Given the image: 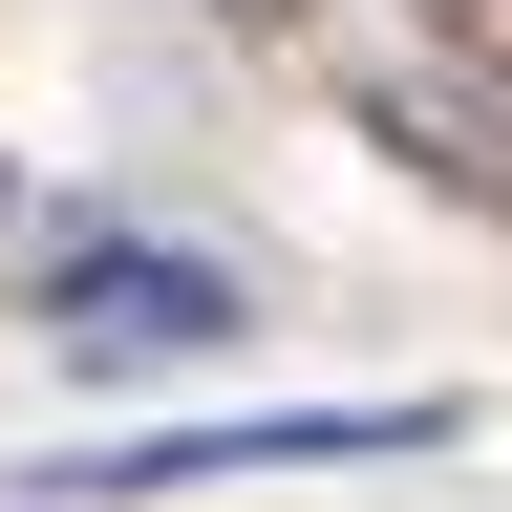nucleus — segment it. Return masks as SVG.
<instances>
[{"label":"nucleus","mask_w":512,"mask_h":512,"mask_svg":"<svg viewBox=\"0 0 512 512\" xmlns=\"http://www.w3.org/2000/svg\"><path fill=\"white\" fill-rule=\"evenodd\" d=\"M43 342L86 363V384L214 363V342H235V278H214V256H171V235H64V256H43Z\"/></svg>","instance_id":"1"},{"label":"nucleus","mask_w":512,"mask_h":512,"mask_svg":"<svg viewBox=\"0 0 512 512\" xmlns=\"http://www.w3.org/2000/svg\"><path fill=\"white\" fill-rule=\"evenodd\" d=\"M448 427L470 406H256V427H150V448H107V470H43V491L107 512V491H214V470H406Z\"/></svg>","instance_id":"2"},{"label":"nucleus","mask_w":512,"mask_h":512,"mask_svg":"<svg viewBox=\"0 0 512 512\" xmlns=\"http://www.w3.org/2000/svg\"><path fill=\"white\" fill-rule=\"evenodd\" d=\"M363 128H384V150H406L427 192L512 214V107H491V86H363Z\"/></svg>","instance_id":"3"},{"label":"nucleus","mask_w":512,"mask_h":512,"mask_svg":"<svg viewBox=\"0 0 512 512\" xmlns=\"http://www.w3.org/2000/svg\"><path fill=\"white\" fill-rule=\"evenodd\" d=\"M406 22H427V43H448V64H470V86H491V107H512V0H406Z\"/></svg>","instance_id":"4"}]
</instances>
